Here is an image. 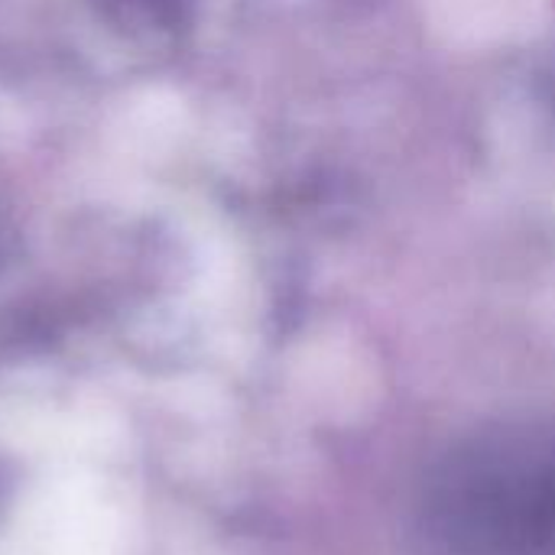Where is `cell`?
Here are the masks:
<instances>
[{
    "mask_svg": "<svg viewBox=\"0 0 555 555\" xmlns=\"http://www.w3.org/2000/svg\"><path fill=\"white\" fill-rule=\"evenodd\" d=\"M420 555H555V433L498 426L452 446L416 501Z\"/></svg>",
    "mask_w": 555,
    "mask_h": 555,
    "instance_id": "6da1fadb",
    "label": "cell"
}]
</instances>
